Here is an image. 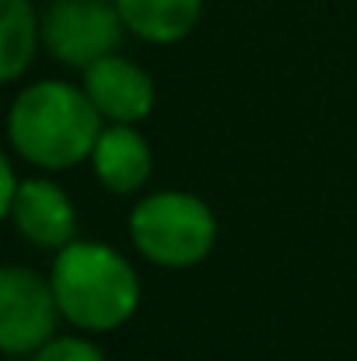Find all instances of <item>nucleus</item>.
Here are the masks:
<instances>
[{"mask_svg":"<svg viewBox=\"0 0 357 361\" xmlns=\"http://www.w3.org/2000/svg\"><path fill=\"white\" fill-rule=\"evenodd\" d=\"M106 120L88 92L67 81H35L7 109V140L18 158L46 172H63L92 158Z\"/></svg>","mask_w":357,"mask_h":361,"instance_id":"f257e3e1","label":"nucleus"},{"mask_svg":"<svg viewBox=\"0 0 357 361\" xmlns=\"http://www.w3.org/2000/svg\"><path fill=\"white\" fill-rule=\"evenodd\" d=\"M60 312L84 334H109L133 319L140 305V277L113 245L74 239L63 245L49 270Z\"/></svg>","mask_w":357,"mask_h":361,"instance_id":"f03ea898","label":"nucleus"},{"mask_svg":"<svg viewBox=\"0 0 357 361\" xmlns=\"http://www.w3.org/2000/svg\"><path fill=\"white\" fill-rule=\"evenodd\" d=\"M130 242L133 249L168 270H186L207 259L218 242L214 211L182 190H161L140 197L130 211Z\"/></svg>","mask_w":357,"mask_h":361,"instance_id":"7ed1b4c3","label":"nucleus"},{"mask_svg":"<svg viewBox=\"0 0 357 361\" xmlns=\"http://www.w3.org/2000/svg\"><path fill=\"white\" fill-rule=\"evenodd\" d=\"M126 21L116 0H49L42 7V49L67 67H92L116 53Z\"/></svg>","mask_w":357,"mask_h":361,"instance_id":"20e7f679","label":"nucleus"},{"mask_svg":"<svg viewBox=\"0 0 357 361\" xmlns=\"http://www.w3.org/2000/svg\"><path fill=\"white\" fill-rule=\"evenodd\" d=\"M63 319L53 281L39 277L25 267L0 270V348L11 358L35 355L46 341L56 337V323Z\"/></svg>","mask_w":357,"mask_h":361,"instance_id":"39448f33","label":"nucleus"},{"mask_svg":"<svg viewBox=\"0 0 357 361\" xmlns=\"http://www.w3.org/2000/svg\"><path fill=\"white\" fill-rule=\"evenodd\" d=\"M81 88L88 92L92 106L99 109V116L106 123H140L154 109L151 74L119 53H109V56L95 60L92 67H84Z\"/></svg>","mask_w":357,"mask_h":361,"instance_id":"423d86ee","label":"nucleus"},{"mask_svg":"<svg viewBox=\"0 0 357 361\" xmlns=\"http://www.w3.org/2000/svg\"><path fill=\"white\" fill-rule=\"evenodd\" d=\"M4 218H11L18 235L39 249L60 252L77 239V207L53 179H25Z\"/></svg>","mask_w":357,"mask_h":361,"instance_id":"0eeeda50","label":"nucleus"},{"mask_svg":"<svg viewBox=\"0 0 357 361\" xmlns=\"http://www.w3.org/2000/svg\"><path fill=\"white\" fill-rule=\"evenodd\" d=\"M88 161L95 169V179L109 193H137L154 169L151 144L137 130V123H106Z\"/></svg>","mask_w":357,"mask_h":361,"instance_id":"6e6552de","label":"nucleus"},{"mask_svg":"<svg viewBox=\"0 0 357 361\" xmlns=\"http://www.w3.org/2000/svg\"><path fill=\"white\" fill-rule=\"evenodd\" d=\"M116 7L126 32L154 46L186 39L203 14V0H116Z\"/></svg>","mask_w":357,"mask_h":361,"instance_id":"1a4fd4ad","label":"nucleus"},{"mask_svg":"<svg viewBox=\"0 0 357 361\" xmlns=\"http://www.w3.org/2000/svg\"><path fill=\"white\" fill-rule=\"evenodd\" d=\"M42 46V14L32 0H0V78L18 81Z\"/></svg>","mask_w":357,"mask_h":361,"instance_id":"9d476101","label":"nucleus"},{"mask_svg":"<svg viewBox=\"0 0 357 361\" xmlns=\"http://www.w3.org/2000/svg\"><path fill=\"white\" fill-rule=\"evenodd\" d=\"M32 361H106L102 355V348L95 344V341H88L84 337V330L81 334H56L53 341H46Z\"/></svg>","mask_w":357,"mask_h":361,"instance_id":"9b49d317","label":"nucleus"},{"mask_svg":"<svg viewBox=\"0 0 357 361\" xmlns=\"http://www.w3.org/2000/svg\"><path fill=\"white\" fill-rule=\"evenodd\" d=\"M0 172H4V186H0V211L7 214L25 179H18V172H14V158H11V154H7V158L0 161Z\"/></svg>","mask_w":357,"mask_h":361,"instance_id":"f8f14e48","label":"nucleus"}]
</instances>
